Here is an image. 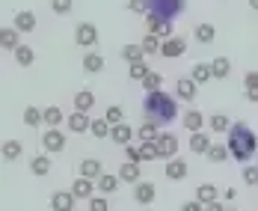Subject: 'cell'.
Here are the masks:
<instances>
[{
	"label": "cell",
	"instance_id": "1",
	"mask_svg": "<svg viewBox=\"0 0 258 211\" xmlns=\"http://www.w3.org/2000/svg\"><path fill=\"white\" fill-rule=\"evenodd\" d=\"M226 149L229 158H234L237 164H249L258 152V137L246 122H234L232 128L226 131Z\"/></svg>",
	"mask_w": 258,
	"mask_h": 211
},
{
	"label": "cell",
	"instance_id": "2",
	"mask_svg": "<svg viewBox=\"0 0 258 211\" xmlns=\"http://www.w3.org/2000/svg\"><path fill=\"white\" fill-rule=\"evenodd\" d=\"M143 113L146 119H152L155 125H169L178 119V101L175 95H169L166 89H155V92H146L143 98Z\"/></svg>",
	"mask_w": 258,
	"mask_h": 211
},
{
	"label": "cell",
	"instance_id": "3",
	"mask_svg": "<svg viewBox=\"0 0 258 211\" xmlns=\"http://www.w3.org/2000/svg\"><path fill=\"white\" fill-rule=\"evenodd\" d=\"M187 9V0H149V15H160L166 21H175Z\"/></svg>",
	"mask_w": 258,
	"mask_h": 211
},
{
	"label": "cell",
	"instance_id": "4",
	"mask_svg": "<svg viewBox=\"0 0 258 211\" xmlns=\"http://www.w3.org/2000/svg\"><path fill=\"white\" fill-rule=\"evenodd\" d=\"M98 39H101V33H98V27L92 24V21H80L75 27V42H78L80 48H95Z\"/></svg>",
	"mask_w": 258,
	"mask_h": 211
},
{
	"label": "cell",
	"instance_id": "5",
	"mask_svg": "<svg viewBox=\"0 0 258 211\" xmlns=\"http://www.w3.org/2000/svg\"><path fill=\"white\" fill-rule=\"evenodd\" d=\"M155 149H157V161H169L178 155V137L175 134H157L155 137Z\"/></svg>",
	"mask_w": 258,
	"mask_h": 211
},
{
	"label": "cell",
	"instance_id": "6",
	"mask_svg": "<svg viewBox=\"0 0 258 211\" xmlns=\"http://www.w3.org/2000/svg\"><path fill=\"white\" fill-rule=\"evenodd\" d=\"M184 51H187V39H181V36H169L160 42V57H166V60H178Z\"/></svg>",
	"mask_w": 258,
	"mask_h": 211
},
{
	"label": "cell",
	"instance_id": "7",
	"mask_svg": "<svg viewBox=\"0 0 258 211\" xmlns=\"http://www.w3.org/2000/svg\"><path fill=\"white\" fill-rule=\"evenodd\" d=\"M146 30L157 39H169L172 36V21L160 18V15H146Z\"/></svg>",
	"mask_w": 258,
	"mask_h": 211
},
{
	"label": "cell",
	"instance_id": "8",
	"mask_svg": "<svg viewBox=\"0 0 258 211\" xmlns=\"http://www.w3.org/2000/svg\"><path fill=\"white\" fill-rule=\"evenodd\" d=\"M155 199H157V187L152 185V182H143V179H140V182L134 185V202H137V205H152Z\"/></svg>",
	"mask_w": 258,
	"mask_h": 211
},
{
	"label": "cell",
	"instance_id": "9",
	"mask_svg": "<svg viewBox=\"0 0 258 211\" xmlns=\"http://www.w3.org/2000/svg\"><path fill=\"white\" fill-rule=\"evenodd\" d=\"M42 146H45V152H48V155L62 152V149H66V134L59 131V128H48L45 137H42Z\"/></svg>",
	"mask_w": 258,
	"mask_h": 211
},
{
	"label": "cell",
	"instance_id": "10",
	"mask_svg": "<svg viewBox=\"0 0 258 211\" xmlns=\"http://www.w3.org/2000/svg\"><path fill=\"white\" fill-rule=\"evenodd\" d=\"M199 95V83L193 78H178L175 80V98H181V101H193Z\"/></svg>",
	"mask_w": 258,
	"mask_h": 211
},
{
	"label": "cell",
	"instance_id": "11",
	"mask_svg": "<svg viewBox=\"0 0 258 211\" xmlns=\"http://www.w3.org/2000/svg\"><path fill=\"white\" fill-rule=\"evenodd\" d=\"M134 137H137V131L131 128L128 122H116V125H110V140H113V143H119L122 149L128 146Z\"/></svg>",
	"mask_w": 258,
	"mask_h": 211
},
{
	"label": "cell",
	"instance_id": "12",
	"mask_svg": "<svg viewBox=\"0 0 258 211\" xmlns=\"http://www.w3.org/2000/svg\"><path fill=\"white\" fill-rule=\"evenodd\" d=\"M75 202H78V196L72 190H53V196H51L53 211H75Z\"/></svg>",
	"mask_w": 258,
	"mask_h": 211
},
{
	"label": "cell",
	"instance_id": "13",
	"mask_svg": "<svg viewBox=\"0 0 258 211\" xmlns=\"http://www.w3.org/2000/svg\"><path fill=\"white\" fill-rule=\"evenodd\" d=\"M163 173H166L169 182H181V179H187V161H181L178 155L169 158L166 161V167H163Z\"/></svg>",
	"mask_w": 258,
	"mask_h": 211
},
{
	"label": "cell",
	"instance_id": "14",
	"mask_svg": "<svg viewBox=\"0 0 258 211\" xmlns=\"http://www.w3.org/2000/svg\"><path fill=\"white\" fill-rule=\"evenodd\" d=\"M208 146H211V134L208 131H193L190 140H187V149H190L193 155H205Z\"/></svg>",
	"mask_w": 258,
	"mask_h": 211
},
{
	"label": "cell",
	"instance_id": "15",
	"mask_svg": "<svg viewBox=\"0 0 258 211\" xmlns=\"http://www.w3.org/2000/svg\"><path fill=\"white\" fill-rule=\"evenodd\" d=\"M12 27H15L18 33H33V30H36V12H30V9L15 12V21H12Z\"/></svg>",
	"mask_w": 258,
	"mask_h": 211
},
{
	"label": "cell",
	"instance_id": "16",
	"mask_svg": "<svg viewBox=\"0 0 258 211\" xmlns=\"http://www.w3.org/2000/svg\"><path fill=\"white\" fill-rule=\"evenodd\" d=\"M66 122H69V131H72V134H86V131H89V125H92L89 113H80V110H75Z\"/></svg>",
	"mask_w": 258,
	"mask_h": 211
},
{
	"label": "cell",
	"instance_id": "17",
	"mask_svg": "<svg viewBox=\"0 0 258 211\" xmlns=\"http://www.w3.org/2000/svg\"><path fill=\"white\" fill-rule=\"evenodd\" d=\"M116 176H119V182H125V185H137V182H140V164L125 161V164L116 170Z\"/></svg>",
	"mask_w": 258,
	"mask_h": 211
},
{
	"label": "cell",
	"instance_id": "18",
	"mask_svg": "<svg viewBox=\"0 0 258 211\" xmlns=\"http://www.w3.org/2000/svg\"><path fill=\"white\" fill-rule=\"evenodd\" d=\"M119 185H122V182H119V176H113V173H101V176H98V182H95V190L104 193V196H110V193H116V190H119Z\"/></svg>",
	"mask_w": 258,
	"mask_h": 211
},
{
	"label": "cell",
	"instance_id": "19",
	"mask_svg": "<svg viewBox=\"0 0 258 211\" xmlns=\"http://www.w3.org/2000/svg\"><path fill=\"white\" fill-rule=\"evenodd\" d=\"M0 155H3V161H18L24 155V143L21 140H3L0 143Z\"/></svg>",
	"mask_w": 258,
	"mask_h": 211
},
{
	"label": "cell",
	"instance_id": "20",
	"mask_svg": "<svg viewBox=\"0 0 258 211\" xmlns=\"http://www.w3.org/2000/svg\"><path fill=\"white\" fill-rule=\"evenodd\" d=\"M78 170H80V176H83V179H92V182H98V176L104 173L101 161H98V158H83Z\"/></svg>",
	"mask_w": 258,
	"mask_h": 211
},
{
	"label": "cell",
	"instance_id": "21",
	"mask_svg": "<svg viewBox=\"0 0 258 211\" xmlns=\"http://www.w3.org/2000/svg\"><path fill=\"white\" fill-rule=\"evenodd\" d=\"M181 122H184V128H187V131L193 134V131H205V122H208V119L199 113V110H187Z\"/></svg>",
	"mask_w": 258,
	"mask_h": 211
},
{
	"label": "cell",
	"instance_id": "22",
	"mask_svg": "<svg viewBox=\"0 0 258 211\" xmlns=\"http://www.w3.org/2000/svg\"><path fill=\"white\" fill-rule=\"evenodd\" d=\"M83 72L86 75H98V72H104V57L98 51H89L83 54Z\"/></svg>",
	"mask_w": 258,
	"mask_h": 211
},
{
	"label": "cell",
	"instance_id": "23",
	"mask_svg": "<svg viewBox=\"0 0 258 211\" xmlns=\"http://www.w3.org/2000/svg\"><path fill=\"white\" fill-rule=\"evenodd\" d=\"M211 75L217 80H226L232 75V60L229 57H217V60H211Z\"/></svg>",
	"mask_w": 258,
	"mask_h": 211
},
{
	"label": "cell",
	"instance_id": "24",
	"mask_svg": "<svg viewBox=\"0 0 258 211\" xmlns=\"http://www.w3.org/2000/svg\"><path fill=\"white\" fill-rule=\"evenodd\" d=\"M78 199H89L92 196V190H95V185H92V179H83V176H78L75 182H72V187H69Z\"/></svg>",
	"mask_w": 258,
	"mask_h": 211
},
{
	"label": "cell",
	"instance_id": "25",
	"mask_svg": "<svg viewBox=\"0 0 258 211\" xmlns=\"http://www.w3.org/2000/svg\"><path fill=\"white\" fill-rule=\"evenodd\" d=\"M42 119H45V125H48V128H59V125L66 122V113H62L56 104H51V107H45V110H42Z\"/></svg>",
	"mask_w": 258,
	"mask_h": 211
},
{
	"label": "cell",
	"instance_id": "26",
	"mask_svg": "<svg viewBox=\"0 0 258 211\" xmlns=\"http://www.w3.org/2000/svg\"><path fill=\"white\" fill-rule=\"evenodd\" d=\"M196 199L202 202V205H208V202H214V199H220V187L211 185V182H205V185L196 187Z\"/></svg>",
	"mask_w": 258,
	"mask_h": 211
},
{
	"label": "cell",
	"instance_id": "27",
	"mask_svg": "<svg viewBox=\"0 0 258 211\" xmlns=\"http://www.w3.org/2000/svg\"><path fill=\"white\" fill-rule=\"evenodd\" d=\"M193 36H196V42H199V45H211V42L217 39V27H214V24H196Z\"/></svg>",
	"mask_w": 258,
	"mask_h": 211
},
{
	"label": "cell",
	"instance_id": "28",
	"mask_svg": "<svg viewBox=\"0 0 258 211\" xmlns=\"http://www.w3.org/2000/svg\"><path fill=\"white\" fill-rule=\"evenodd\" d=\"M12 57H15V63H18V66H24V69L36 63V51H33L30 45H18V48L12 51Z\"/></svg>",
	"mask_w": 258,
	"mask_h": 211
},
{
	"label": "cell",
	"instance_id": "29",
	"mask_svg": "<svg viewBox=\"0 0 258 211\" xmlns=\"http://www.w3.org/2000/svg\"><path fill=\"white\" fill-rule=\"evenodd\" d=\"M208 125H211V134H226L232 128V119H229L226 113H214V116L208 119Z\"/></svg>",
	"mask_w": 258,
	"mask_h": 211
},
{
	"label": "cell",
	"instance_id": "30",
	"mask_svg": "<svg viewBox=\"0 0 258 211\" xmlns=\"http://www.w3.org/2000/svg\"><path fill=\"white\" fill-rule=\"evenodd\" d=\"M157 134H160V125H155L152 119H146V122L137 128V137H140V143H152Z\"/></svg>",
	"mask_w": 258,
	"mask_h": 211
},
{
	"label": "cell",
	"instance_id": "31",
	"mask_svg": "<svg viewBox=\"0 0 258 211\" xmlns=\"http://www.w3.org/2000/svg\"><path fill=\"white\" fill-rule=\"evenodd\" d=\"M95 107V95L89 92V89H80L78 95H75V110H80V113H89Z\"/></svg>",
	"mask_w": 258,
	"mask_h": 211
},
{
	"label": "cell",
	"instance_id": "32",
	"mask_svg": "<svg viewBox=\"0 0 258 211\" xmlns=\"http://www.w3.org/2000/svg\"><path fill=\"white\" fill-rule=\"evenodd\" d=\"M30 173H33V176H48V173H51V158H48V155L30 158Z\"/></svg>",
	"mask_w": 258,
	"mask_h": 211
},
{
	"label": "cell",
	"instance_id": "33",
	"mask_svg": "<svg viewBox=\"0 0 258 211\" xmlns=\"http://www.w3.org/2000/svg\"><path fill=\"white\" fill-rule=\"evenodd\" d=\"M21 45V39H18V30L15 27H3V39H0V48H6V51H15Z\"/></svg>",
	"mask_w": 258,
	"mask_h": 211
},
{
	"label": "cell",
	"instance_id": "34",
	"mask_svg": "<svg viewBox=\"0 0 258 211\" xmlns=\"http://www.w3.org/2000/svg\"><path fill=\"white\" fill-rule=\"evenodd\" d=\"M205 155H208V161H214V164H226V161H229V149H226L223 143H211Z\"/></svg>",
	"mask_w": 258,
	"mask_h": 211
},
{
	"label": "cell",
	"instance_id": "35",
	"mask_svg": "<svg viewBox=\"0 0 258 211\" xmlns=\"http://www.w3.org/2000/svg\"><path fill=\"white\" fill-rule=\"evenodd\" d=\"M190 78L196 80V83H208V80L214 78V75H211V63H196V66L190 69Z\"/></svg>",
	"mask_w": 258,
	"mask_h": 211
},
{
	"label": "cell",
	"instance_id": "36",
	"mask_svg": "<svg viewBox=\"0 0 258 211\" xmlns=\"http://www.w3.org/2000/svg\"><path fill=\"white\" fill-rule=\"evenodd\" d=\"M122 60H125V63H140V60H146V54H143V48H140V45H134V42H131V45H125V48H122Z\"/></svg>",
	"mask_w": 258,
	"mask_h": 211
},
{
	"label": "cell",
	"instance_id": "37",
	"mask_svg": "<svg viewBox=\"0 0 258 211\" xmlns=\"http://www.w3.org/2000/svg\"><path fill=\"white\" fill-rule=\"evenodd\" d=\"M42 122H45V119H42V107H33V104H30L24 110V125H27V128H39Z\"/></svg>",
	"mask_w": 258,
	"mask_h": 211
},
{
	"label": "cell",
	"instance_id": "38",
	"mask_svg": "<svg viewBox=\"0 0 258 211\" xmlns=\"http://www.w3.org/2000/svg\"><path fill=\"white\" fill-rule=\"evenodd\" d=\"M140 83H143V89H146V92L163 89V75H160V72H149V75H146V78L140 80Z\"/></svg>",
	"mask_w": 258,
	"mask_h": 211
},
{
	"label": "cell",
	"instance_id": "39",
	"mask_svg": "<svg viewBox=\"0 0 258 211\" xmlns=\"http://www.w3.org/2000/svg\"><path fill=\"white\" fill-rule=\"evenodd\" d=\"M160 42H163V39H157V36H152V33H146V39L140 42V48H143L146 57H152V54H160Z\"/></svg>",
	"mask_w": 258,
	"mask_h": 211
},
{
	"label": "cell",
	"instance_id": "40",
	"mask_svg": "<svg viewBox=\"0 0 258 211\" xmlns=\"http://www.w3.org/2000/svg\"><path fill=\"white\" fill-rule=\"evenodd\" d=\"M89 131H92V137H98V140H110V122L107 119H92Z\"/></svg>",
	"mask_w": 258,
	"mask_h": 211
},
{
	"label": "cell",
	"instance_id": "41",
	"mask_svg": "<svg viewBox=\"0 0 258 211\" xmlns=\"http://www.w3.org/2000/svg\"><path fill=\"white\" fill-rule=\"evenodd\" d=\"M149 72H152V69H149V63H146V60H140V63H131V66H128V78H131V80H143Z\"/></svg>",
	"mask_w": 258,
	"mask_h": 211
},
{
	"label": "cell",
	"instance_id": "42",
	"mask_svg": "<svg viewBox=\"0 0 258 211\" xmlns=\"http://www.w3.org/2000/svg\"><path fill=\"white\" fill-rule=\"evenodd\" d=\"M86 202H89V211H110V202H107L104 193H92Z\"/></svg>",
	"mask_w": 258,
	"mask_h": 211
},
{
	"label": "cell",
	"instance_id": "43",
	"mask_svg": "<svg viewBox=\"0 0 258 211\" xmlns=\"http://www.w3.org/2000/svg\"><path fill=\"white\" fill-rule=\"evenodd\" d=\"M104 119L110 122V125H116V122H125V110L119 104H110L107 107V113H104Z\"/></svg>",
	"mask_w": 258,
	"mask_h": 211
},
{
	"label": "cell",
	"instance_id": "44",
	"mask_svg": "<svg viewBox=\"0 0 258 211\" xmlns=\"http://www.w3.org/2000/svg\"><path fill=\"white\" fill-rule=\"evenodd\" d=\"M51 9L56 15H69L75 9V0H51Z\"/></svg>",
	"mask_w": 258,
	"mask_h": 211
},
{
	"label": "cell",
	"instance_id": "45",
	"mask_svg": "<svg viewBox=\"0 0 258 211\" xmlns=\"http://www.w3.org/2000/svg\"><path fill=\"white\" fill-rule=\"evenodd\" d=\"M140 161H157L155 140H152V143H140Z\"/></svg>",
	"mask_w": 258,
	"mask_h": 211
},
{
	"label": "cell",
	"instance_id": "46",
	"mask_svg": "<svg viewBox=\"0 0 258 211\" xmlns=\"http://www.w3.org/2000/svg\"><path fill=\"white\" fill-rule=\"evenodd\" d=\"M243 182L249 187L258 185V164H252V167H243Z\"/></svg>",
	"mask_w": 258,
	"mask_h": 211
},
{
	"label": "cell",
	"instance_id": "47",
	"mask_svg": "<svg viewBox=\"0 0 258 211\" xmlns=\"http://www.w3.org/2000/svg\"><path fill=\"white\" fill-rule=\"evenodd\" d=\"M128 12H143V15H149V0H128Z\"/></svg>",
	"mask_w": 258,
	"mask_h": 211
},
{
	"label": "cell",
	"instance_id": "48",
	"mask_svg": "<svg viewBox=\"0 0 258 211\" xmlns=\"http://www.w3.org/2000/svg\"><path fill=\"white\" fill-rule=\"evenodd\" d=\"M125 158H128V161H134V164H143V161H140V146H134V143H128V146H125Z\"/></svg>",
	"mask_w": 258,
	"mask_h": 211
},
{
	"label": "cell",
	"instance_id": "49",
	"mask_svg": "<svg viewBox=\"0 0 258 211\" xmlns=\"http://www.w3.org/2000/svg\"><path fill=\"white\" fill-rule=\"evenodd\" d=\"M181 211H205V205H202V202H199V199L193 196V199H187V202L181 205Z\"/></svg>",
	"mask_w": 258,
	"mask_h": 211
},
{
	"label": "cell",
	"instance_id": "50",
	"mask_svg": "<svg viewBox=\"0 0 258 211\" xmlns=\"http://www.w3.org/2000/svg\"><path fill=\"white\" fill-rule=\"evenodd\" d=\"M243 86H246V89H255L258 86V72H246V75H243Z\"/></svg>",
	"mask_w": 258,
	"mask_h": 211
},
{
	"label": "cell",
	"instance_id": "51",
	"mask_svg": "<svg viewBox=\"0 0 258 211\" xmlns=\"http://www.w3.org/2000/svg\"><path fill=\"white\" fill-rule=\"evenodd\" d=\"M205 211H226V202L223 199H214V202H208Z\"/></svg>",
	"mask_w": 258,
	"mask_h": 211
},
{
	"label": "cell",
	"instance_id": "52",
	"mask_svg": "<svg viewBox=\"0 0 258 211\" xmlns=\"http://www.w3.org/2000/svg\"><path fill=\"white\" fill-rule=\"evenodd\" d=\"M234 196H237L234 187H226V190H223V202H234Z\"/></svg>",
	"mask_w": 258,
	"mask_h": 211
},
{
	"label": "cell",
	"instance_id": "53",
	"mask_svg": "<svg viewBox=\"0 0 258 211\" xmlns=\"http://www.w3.org/2000/svg\"><path fill=\"white\" fill-rule=\"evenodd\" d=\"M246 98H249L252 104H258V86H255V89H246Z\"/></svg>",
	"mask_w": 258,
	"mask_h": 211
},
{
	"label": "cell",
	"instance_id": "54",
	"mask_svg": "<svg viewBox=\"0 0 258 211\" xmlns=\"http://www.w3.org/2000/svg\"><path fill=\"white\" fill-rule=\"evenodd\" d=\"M249 6H252V9L258 12V0H249Z\"/></svg>",
	"mask_w": 258,
	"mask_h": 211
},
{
	"label": "cell",
	"instance_id": "55",
	"mask_svg": "<svg viewBox=\"0 0 258 211\" xmlns=\"http://www.w3.org/2000/svg\"><path fill=\"white\" fill-rule=\"evenodd\" d=\"M0 39H3V27H0Z\"/></svg>",
	"mask_w": 258,
	"mask_h": 211
},
{
	"label": "cell",
	"instance_id": "56",
	"mask_svg": "<svg viewBox=\"0 0 258 211\" xmlns=\"http://www.w3.org/2000/svg\"><path fill=\"white\" fill-rule=\"evenodd\" d=\"M226 211H237V208H226Z\"/></svg>",
	"mask_w": 258,
	"mask_h": 211
},
{
	"label": "cell",
	"instance_id": "57",
	"mask_svg": "<svg viewBox=\"0 0 258 211\" xmlns=\"http://www.w3.org/2000/svg\"><path fill=\"white\" fill-rule=\"evenodd\" d=\"M255 164H258V152H255Z\"/></svg>",
	"mask_w": 258,
	"mask_h": 211
}]
</instances>
